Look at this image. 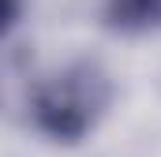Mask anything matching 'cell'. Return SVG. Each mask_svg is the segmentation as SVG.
Listing matches in <instances>:
<instances>
[{"mask_svg": "<svg viewBox=\"0 0 161 157\" xmlns=\"http://www.w3.org/2000/svg\"><path fill=\"white\" fill-rule=\"evenodd\" d=\"M113 78L97 60H68L34 82L26 109L45 138L75 146L90 138L113 109Z\"/></svg>", "mask_w": 161, "mask_h": 157, "instance_id": "6da1fadb", "label": "cell"}, {"mask_svg": "<svg viewBox=\"0 0 161 157\" xmlns=\"http://www.w3.org/2000/svg\"><path fill=\"white\" fill-rule=\"evenodd\" d=\"M23 19V4L19 0H4V34H11Z\"/></svg>", "mask_w": 161, "mask_h": 157, "instance_id": "3957f363", "label": "cell"}, {"mask_svg": "<svg viewBox=\"0 0 161 157\" xmlns=\"http://www.w3.org/2000/svg\"><path fill=\"white\" fill-rule=\"evenodd\" d=\"M101 23L124 38H146L161 30V0H101Z\"/></svg>", "mask_w": 161, "mask_h": 157, "instance_id": "7a4b0ae2", "label": "cell"}]
</instances>
